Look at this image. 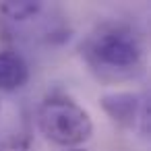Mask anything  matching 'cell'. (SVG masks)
I'll return each instance as SVG.
<instances>
[{"instance_id":"6da1fadb","label":"cell","mask_w":151,"mask_h":151,"mask_svg":"<svg viewBox=\"0 0 151 151\" xmlns=\"http://www.w3.org/2000/svg\"><path fill=\"white\" fill-rule=\"evenodd\" d=\"M37 124L48 141L66 149H77L89 141L93 132L89 112L62 95H52L42 104L37 112Z\"/></svg>"},{"instance_id":"7a4b0ae2","label":"cell","mask_w":151,"mask_h":151,"mask_svg":"<svg viewBox=\"0 0 151 151\" xmlns=\"http://www.w3.org/2000/svg\"><path fill=\"white\" fill-rule=\"evenodd\" d=\"M139 40L122 27H110L99 31L89 42V58L110 70H130L141 60Z\"/></svg>"},{"instance_id":"3957f363","label":"cell","mask_w":151,"mask_h":151,"mask_svg":"<svg viewBox=\"0 0 151 151\" xmlns=\"http://www.w3.org/2000/svg\"><path fill=\"white\" fill-rule=\"evenodd\" d=\"M101 110L122 128H132L139 120V110H141V97L137 93L128 91H116V93H106L99 99Z\"/></svg>"},{"instance_id":"277c9868","label":"cell","mask_w":151,"mask_h":151,"mask_svg":"<svg viewBox=\"0 0 151 151\" xmlns=\"http://www.w3.org/2000/svg\"><path fill=\"white\" fill-rule=\"evenodd\" d=\"M29 79L27 62L21 54L13 50L0 52V89L2 91H17Z\"/></svg>"},{"instance_id":"5b68a950","label":"cell","mask_w":151,"mask_h":151,"mask_svg":"<svg viewBox=\"0 0 151 151\" xmlns=\"http://www.w3.org/2000/svg\"><path fill=\"white\" fill-rule=\"evenodd\" d=\"M40 9H42V4L33 2V0H9V2H4L0 6V11L15 21H25L29 17L37 15Z\"/></svg>"},{"instance_id":"8992f818","label":"cell","mask_w":151,"mask_h":151,"mask_svg":"<svg viewBox=\"0 0 151 151\" xmlns=\"http://www.w3.org/2000/svg\"><path fill=\"white\" fill-rule=\"evenodd\" d=\"M66 151H87V149H81V147H77V149H66Z\"/></svg>"}]
</instances>
